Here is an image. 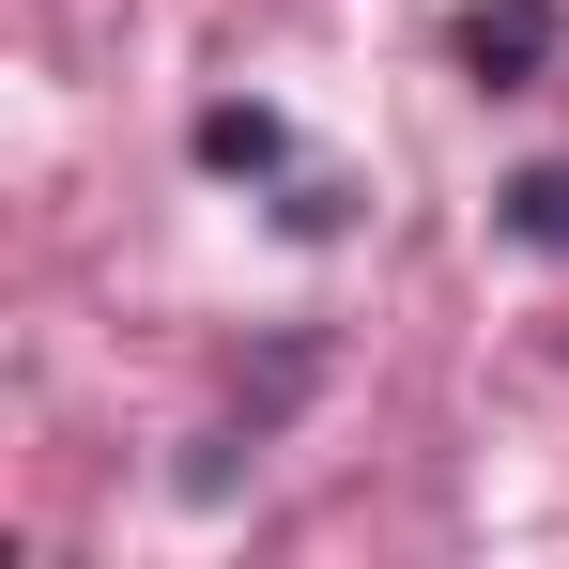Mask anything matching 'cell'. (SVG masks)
<instances>
[{
  "mask_svg": "<svg viewBox=\"0 0 569 569\" xmlns=\"http://www.w3.org/2000/svg\"><path fill=\"white\" fill-rule=\"evenodd\" d=\"M447 47H462V78H477V93H523V78L555 62V0H477Z\"/></svg>",
  "mask_w": 569,
  "mask_h": 569,
  "instance_id": "1",
  "label": "cell"
},
{
  "mask_svg": "<svg viewBox=\"0 0 569 569\" xmlns=\"http://www.w3.org/2000/svg\"><path fill=\"white\" fill-rule=\"evenodd\" d=\"M200 170H278V123L262 108H200Z\"/></svg>",
  "mask_w": 569,
  "mask_h": 569,
  "instance_id": "3",
  "label": "cell"
},
{
  "mask_svg": "<svg viewBox=\"0 0 569 569\" xmlns=\"http://www.w3.org/2000/svg\"><path fill=\"white\" fill-rule=\"evenodd\" d=\"M492 216H508L523 247H569V170H508V186H492Z\"/></svg>",
  "mask_w": 569,
  "mask_h": 569,
  "instance_id": "2",
  "label": "cell"
}]
</instances>
